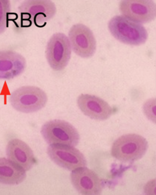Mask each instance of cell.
Wrapping results in <instances>:
<instances>
[{"label":"cell","mask_w":156,"mask_h":195,"mask_svg":"<svg viewBox=\"0 0 156 195\" xmlns=\"http://www.w3.org/2000/svg\"><path fill=\"white\" fill-rule=\"evenodd\" d=\"M108 28L115 38L126 44L140 45L144 44L148 38L147 32L143 25L122 15L112 18L108 22Z\"/></svg>","instance_id":"obj_1"},{"label":"cell","mask_w":156,"mask_h":195,"mask_svg":"<svg viewBox=\"0 0 156 195\" xmlns=\"http://www.w3.org/2000/svg\"><path fill=\"white\" fill-rule=\"evenodd\" d=\"M148 147V142L143 136L136 134H126L114 141L111 149V154L120 162H132L142 158Z\"/></svg>","instance_id":"obj_2"},{"label":"cell","mask_w":156,"mask_h":195,"mask_svg":"<svg viewBox=\"0 0 156 195\" xmlns=\"http://www.w3.org/2000/svg\"><path fill=\"white\" fill-rule=\"evenodd\" d=\"M41 134L49 145L60 144L75 147L80 137L77 129L69 122L59 119L46 122L42 126Z\"/></svg>","instance_id":"obj_3"},{"label":"cell","mask_w":156,"mask_h":195,"mask_svg":"<svg viewBox=\"0 0 156 195\" xmlns=\"http://www.w3.org/2000/svg\"><path fill=\"white\" fill-rule=\"evenodd\" d=\"M9 100L12 107L20 112L29 113L42 109L46 105L48 97L40 88L33 86L21 87L11 94Z\"/></svg>","instance_id":"obj_4"},{"label":"cell","mask_w":156,"mask_h":195,"mask_svg":"<svg viewBox=\"0 0 156 195\" xmlns=\"http://www.w3.org/2000/svg\"><path fill=\"white\" fill-rule=\"evenodd\" d=\"M45 54L48 63L53 70L59 71L64 69L69 62L71 54L67 36L62 32L54 33L47 42Z\"/></svg>","instance_id":"obj_5"},{"label":"cell","mask_w":156,"mask_h":195,"mask_svg":"<svg viewBox=\"0 0 156 195\" xmlns=\"http://www.w3.org/2000/svg\"><path fill=\"white\" fill-rule=\"evenodd\" d=\"M47 152L54 163L67 170L72 171L87 165V160L84 155L73 146L60 144L50 145L47 147Z\"/></svg>","instance_id":"obj_6"},{"label":"cell","mask_w":156,"mask_h":195,"mask_svg":"<svg viewBox=\"0 0 156 195\" xmlns=\"http://www.w3.org/2000/svg\"><path fill=\"white\" fill-rule=\"evenodd\" d=\"M68 37L73 51L78 56L88 58L94 54L96 41L92 32L86 25L80 23L73 25L69 31Z\"/></svg>","instance_id":"obj_7"},{"label":"cell","mask_w":156,"mask_h":195,"mask_svg":"<svg viewBox=\"0 0 156 195\" xmlns=\"http://www.w3.org/2000/svg\"><path fill=\"white\" fill-rule=\"evenodd\" d=\"M22 14L28 26L32 23L37 26L42 27L47 22L54 17L57 11L55 3L51 0H29L22 5Z\"/></svg>","instance_id":"obj_8"},{"label":"cell","mask_w":156,"mask_h":195,"mask_svg":"<svg viewBox=\"0 0 156 195\" xmlns=\"http://www.w3.org/2000/svg\"><path fill=\"white\" fill-rule=\"evenodd\" d=\"M119 9L125 17L139 23L150 22L156 17V4L153 0H122Z\"/></svg>","instance_id":"obj_9"},{"label":"cell","mask_w":156,"mask_h":195,"mask_svg":"<svg viewBox=\"0 0 156 195\" xmlns=\"http://www.w3.org/2000/svg\"><path fill=\"white\" fill-rule=\"evenodd\" d=\"M70 179L73 187L81 194L97 195L102 192V185L99 177L86 166L72 171Z\"/></svg>","instance_id":"obj_10"},{"label":"cell","mask_w":156,"mask_h":195,"mask_svg":"<svg viewBox=\"0 0 156 195\" xmlns=\"http://www.w3.org/2000/svg\"><path fill=\"white\" fill-rule=\"evenodd\" d=\"M78 106L81 112L91 119L104 121L112 115V108L105 100L96 96L81 94L77 99Z\"/></svg>","instance_id":"obj_11"},{"label":"cell","mask_w":156,"mask_h":195,"mask_svg":"<svg viewBox=\"0 0 156 195\" xmlns=\"http://www.w3.org/2000/svg\"><path fill=\"white\" fill-rule=\"evenodd\" d=\"M6 152L8 159L25 171L31 169L35 162L32 150L27 143L19 139H12L9 142Z\"/></svg>","instance_id":"obj_12"},{"label":"cell","mask_w":156,"mask_h":195,"mask_svg":"<svg viewBox=\"0 0 156 195\" xmlns=\"http://www.w3.org/2000/svg\"><path fill=\"white\" fill-rule=\"evenodd\" d=\"M26 61L21 55L9 50L0 51V79L10 80L21 74Z\"/></svg>","instance_id":"obj_13"},{"label":"cell","mask_w":156,"mask_h":195,"mask_svg":"<svg viewBox=\"0 0 156 195\" xmlns=\"http://www.w3.org/2000/svg\"><path fill=\"white\" fill-rule=\"evenodd\" d=\"M25 170L4 158L0 157V183L8 185H17L25 179Z\"/></svg>","instance_id":"obj_14"},{"label":"cell","mask_w":156,"mask_h":195,"mask_svg":"<svg viewBox=\"0 0 156 195\" xmlns=\"http://www.w3.org/2000/svg\"><path fill=\"white\" fill-rule=\"evenodd\" d=\"M144 113L150 121L156 123V99L151 98L148 99L143 106Z\"/></svg>","instance_id":"obj_15"}]
</instances>
